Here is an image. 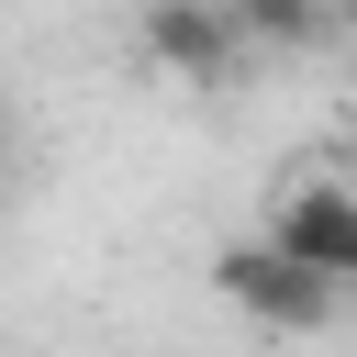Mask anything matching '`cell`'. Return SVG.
Instances as JSON below:
<instances>
[{
  "label": "cell",
  "instance_id": "cell-2",
  "mask_svg": "<svg viewBox=\"0 0 357 357\" xmlns=\"http://www.w3.org/2000/svg\"><path fill=\"white\" fill-rule=\"evenodd\" d=\"M134 45H145V67L178 78V89H223V78L245 67V33H234L223 0H134Z\"/></svg>",
  "mask_w": 357,
  "mask_h": 357
},
{
  "label": "cell",
  "instance_id": "cell-7",
  "mask_svg": "<svg viewBox=\"0 0 357 357\" xmlns=\"http://www.w3.org/2000/svg\"><path fill=\"white\" fill-rule=\"evenodd\" d=\"M346 22H357V0H346Z\"/></svg>",
  "mask_w": 357,
  "mask_h": 357
},
{
  "label": "cell",
  "instance_id": "cell-6",
  "mask_svg": "<svg viewBox=\"0 0 357 357\" xmlns=\"http://www.w3.org/2000/svg\"><path fill=\"white\" fill-rule=\"evenodd\" d=\"M346 324H357V279H346Z\"/></svg>",
  "mask_w": 357,
  "mask_h": 357
},
{
  "label": "cell",
  "instance_id": "cell-4",
  "mask_svg": "<svg viewBox=\"0 0 357 357\" xmlns=\"http://www.w3.org/2000/svg\"><path fill=\"white\" fill-rule=\"evenodd\" d=\"M223 11H234L245 56H301V45H324L346 22V0H223Z\"/></svg>",
  "mask_w": 357,
  "mask_h": 357
},
{
  "label": "cell",
  "instance_id": "cell-5",
  "mask_svg": "<svg viewBox=\"0 0 357 357\" xmlns=\"http://www.w3.org/2000/svg\"><path fill=\"white\" fill-rule=\"evenodd\" d=\"M0 201H11V145H0Z\"/></svg>",
  "mask_w": 357,
  "mask_h": 357
},
{
  "label": "cell",
  "instance_id": "cell-1",
  "mask_svg": "<svg viewBox=\"0 0 357 357\" xmlns=\"http://www.w3.org/2000/svg\"><path fill=\"white\" fill-rule=\"evenodd\" d=\"M212 290H223L257 335H335V324H346V279L301 268V257L268 245V234H234V245L212 257Z\"/></svg>",
  "mask_w": 357,
  "mask_h": 357
},
{
  "label": "cell",
  "instance_id": "cell-3",
  "mask_svg": "<svg viewBox=\"0 0 357 357\" xmlns=\"http://www.w3.org/2000/svg\"><path fill=\"white\" fill-rule=\"evenodd\" d=\"M268 245H290L301 268H324V279H357V178L346 167H312V178H290L279 201H268V223H257Z\"/></svg>",
  "mask_w": 357,
  "mask_h": 357
}]
</instances>
